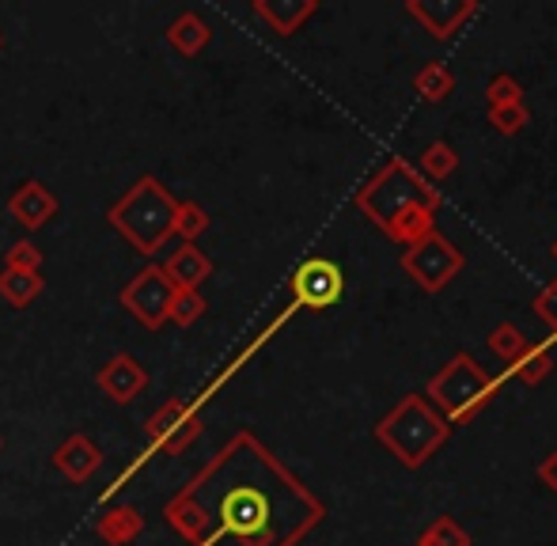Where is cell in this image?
I'll list each match as a JSON object with an SVG mask.
<instances>
[{
	"label": "cell",
	"instance_id": "1",
	"mask_svg": "<svg viewBox=\"0 0 557 546\" xmlns=\"http://www.w3.org/2000/svg\"><path fill=\"white\" fill-rule=\"evenodd\" d=\"M163 517L190 546H296L323 505L255 433H235L163 505Z\"/></svg>",
	"mask_w": 557,
	"mask_h": 546
},
{
	"label": "cell",
	"instance_id": "2",
	"mask_svg": "<svg viewBox=\"0 0 557 546\" xmlns=\"http://www.w3.org/2000/svg\"><path fill=\"white\" fill-rule=\"evenodd\" d=\"M175 209L178 198L160 183L156 175H140L122 198L107 209V221L125 244L137 255L152 259L163 251L171 236H175Z\"/></svg>",
	"mask_w": 557,
	"mask_h": 546
},
{
	"label": "cell",
	"instance_id": "3",
	"mask_svg": "<svg viewBox=\"0 0 557 546\" xmlns=\"http://www.w3.org/2000/svg\"><path fill=\"white\" fill-rule=\"evenodd\" d=\"M375 436H380L391 451H398L403 463H421V459L447 436V421L433 418L425 402L406 399L387 421H380Z\"/></svg>",
	"mask_w": 557,
	"mask_h": 546
},
{
	"label": "cell",
	"instance_id": "4",
	"mask_svg": "<svg viewBox=\"0 0 557 546\" xmlns=\"http://www.w3.org/2000/svg\"><path fill=\"white\" fill-rule=\"evenodd\" d=\"M357 201H360V209H368V216H372L375 224L391 228V221H395L398 213H406V209H413V206L433 209L436 198L425 183H418V178L406 171V163L395 160L383 175L372 178L368 190H360Z\"/></svg>",
	"mask_w": 557,
	"mask_h": 546
},
{
	"label": "cell",
	"instance_id": "5",
	"mask_svg": "<svg viewBox=\"0 0 557 546\" xmlns=\"http://www.w3.org/2000/svg\"><path fill=\"white\" fill-rule=\"evenodd\" d=\"M429 392L447 410V418H467L470 410H478L493 395V380L470 357H455L441 376L429 384Z\"/></svg>",
	"mask_w": 557,
	"mask_h": 546
},
{
	"label": "cell",
	"instance_id": "6",
	"mask_svg": "<svg viewBox=\"0 0 557 546\" xmlns=\"http://www.w3.org/2000/svg\"><path fill=\"white\" fill-rule=\"evenodd\" d=\"M117 300H122V308L129 311V315L137 319L145 331H160V326L168 323V315H171L175 288H171V281L163 277L160 266H145V270H137L129 281H125L122 293H117Z\"/></svg>",
	"mask_w": 557,
	"mask_h": 546
},
{
	"label": "cell",
	"instance_id": "7",
	"mask_svg": "<svg viewBox=\"0 0 557 546\" xmlns=\"http://www.w3.org/2000/svg\"><path fill=\"white\" fill-rule=\"evenodd\" d=\"M201 429L206 425H201L198 402H186V399H168L145 421L148 444H152L156 451H168V456H183L201 436Z\"/></svg>",
	"mask_w": 557,
	"mask_h": 546
},
{
	"label": "cell",
	"instance_id": "8",
	"mask_svg": "<svg viewBox=\"0 0 557 546\" xmlns=\"http://www.w3.org/2000/svg\"><path fill=\"white\" fill-rule=\"evenodd\" d=\"M288 285H293V296H296L293 308H315V311L331 308V303L342 300V293H345L342 266H337V262H331V259H308V262H300Z\"/></svg>",
	"mask_w": 557,
	"mask_h": 546
},
{
	"label": "cell",
	"instance_id": "9",
	"mask_svg": "<svg viewBox=\"0 0 557 546\" xmlns=\"http://www.w3.org/2000/svg\"><path fill=\"white\" fill-rule=\"evenodd\" d=\"M403 266L413 273V277L421 281L425 288H444L447 281L459 273L462 266V255L455 251L451 244H447L444 236H436V232H429L425 239H418L413 244V251H406Z\"/></svg>",
	"mask_w": 557,
	"mask_h": 546
},
{
	"label": "cell",
	"instance_id": "10",
	"mask_svg": "<svg viewBox=\"0 0 557 546\" xmlns=\"http://www.w3.org/2000/svg\"><path fill=\"white\" fill-rule=\"evenodd\" d=\"M8 213H12V221L20 224V228L38 232L58 216V194L46 183H38V178H27V183L15 186L12 198H8Z\"/></svg>",
	"mask_w": 557,
	"mask_h": 546
},
{
	"label": "cell",
	"instance_id": "11",
	"mask_svg": "<svg viewBox=\"0 0 557 546\" xmlns=\"http://www.w3.org/2000/svg\"><path fill=\"white\" fill-rule=\"evenodd\" d=\"M96 387L107 395L111 402L117 407H125V402H133L140 392L148 387V372L145 364L137 361V357L129 353H114L111 361L103 364V369L96 372Z\"/></svg>",
	"mask_w": 557,
	"mask_h": 546
},
{
	"label": "cell",
	"instance_id": "12",
	"mask_svg": "<svg viewBox=\"0 0 557 546\" xmlns=\"http://www.w3.org/2000/svg\"><path fill=\"white\" fill-rule=\"evenodd\" d=\"M53 467H58V474H65V482L84 486V482L103 467V451H99V444L91 440L88 433H73L58 444V451H53Z\"/></svg>",
	"mask_w": 557,
	"mask_h": 546
},
{
	"label": "cell",
	"instance_id": "13",
	"mask_svg": "<svg viewBox=\"0 0 557 546\" xmlns=\"http://www.w3.org/2000/svg\"><path fill=\"white\" fill-rule=\"evenodd\" d=\"M160 270L171 281V288H194V293H201V285L213 277V262H209V255L198 244H178L160 262Z\"/></svg>",
	"mask_w": 557,
	"mask_h": 546
},
{
	"label": "cell",
	"instance_id": "14",
	"mask_svg": "<svg viewBox=\"0 0 557 546\" xmlns=\"http://www.w3.org/2000/svg\"><path fill=\"white\" fill-rule=\"evenodd\" d=\"M96 535L107 546H133L145 535V517H140V509H133V505H111V509L99 512Z\"/></svg>",
	"mask_w": 557,
	"mask_h": 546
},
{
	"label": "cell",
	"instance_id": "15",
	"mask_svg": "<svg viewBox=\"0 0 557 546\" xmlns=\"http://www.w3.org/2000/svg\"><path fill=\"white\" fill-rule=\"evenodd\" d=\"M255 15L277 35H293L308 15H315V0H255Z\"/></svg>",
	"mask_w": 557,
	"mask_h": 546
},
{
	"label": "cell",
	"instance_id": "16",
	"mask_svg": "<svg viewBox=\"0 0 557 546\" xmlns=\"http://www.w3.org/2000/svg\"><path fill=\"white\" fill-rule=\"evenodd\" d=\"M209 38H213V30H209V23L201 20L198 12L175 15L168 27V46L175 53H183V58H198V53L209 46Z\"/></svg>",
	"mask_w": 557,
	"mask_h": 546
},
{
	"label": "cell",
	"instance_id": "17",
	"mask_svg": "<svg viewBox=\"0 0 557 546\" xmlns=\"http://www.w3.org/2000/svg\"><path fill=\"white\" fill-rule=\"evenodd\" d=\"M46 293L42 273H23V270H0V300L12 308H30L38 296Z\"/></svg>",
	"mask_w": 557,
	"mask_h": 546
},
{
	"label": "cell",
	"instance_id": "18",
	"mask_svg": "<svg viewBox=\"0 0 557 546\" xmlns=\"http://www.w3.org/2000/svg\"><path fill=\"white\" fill-rule=\"evenodd\" d=\"M429 228H433V209L413 206V209H406V213H398L387 232L395 239H406V244H418V239L429 236Z\"/></svg>",
	"mask_w": 557,
	"mask_h": 546
},
{
	"label": "cell",
	"instance_id": "19",
	"mask_svg": "<svg viewBox=\"0 0 557 546\" xmlns=\"http://www.w3.org/2000/svg\"><path fill=\"white\" fill-rule=\"evenodd\" d=\"M206 296L201 293H194V288H175V300H171V315H168V323H175V326H194L201 315H206Z\"/></svg>",
	"mask_w": 557,
	"mask_h": 546
},
{
	"label": "cell",
	"instance_id": "20",
	"mask_svg": "<svg viewBox=\"0 0 557 546\" xmlns=\"http://www.w3.org/2000/svg\"><path fill=\"white\" fill-rule=\"evenodd\" d=\"M209 228V213L198 206V201H178L175 209V236L183 239V244H194V239L201 236V232Z\"/></svg>",
	"mask_w": 557,
	"mask_h": 546
},
{
	"label": "cell",
	"instance_id": "21",
	"mask_svg": "<svg viewBox=\"0 0 557 546\" xmlns=\"http://www.w3.org/2000/svg\"><path fill=\"white\" fill-rule=\"evenodd\" d=\"M4 270H23V273H38L42 270V251H38L30 239H15L4 255Z\"/></svg>",
	"mask_w": 557,
	"mask_h": 546
},
{
	"label": "cell",
	"instance_id": "22",
	"mask_svg": "<svg viewBox=\"0 0 557 546\" xmlns=\"http://www.w3.org/2000/svg\"><path fill=\"white\" fill-rule=\"evenodd\" d=\"M451 84L455 80H451V73H447L444 65H425L418 73V91L425 99H433V103H436V99H444L447 91H451Z\"/></svg>",
	"mask_w": 557,
	"mask_h": 546
},
{
	"label": "cell",
	"instance_id": "23",
	"mask_svg": "<svg viewBox=\"0 0 557 546\" xmlns=\"http://www.w3.org/2000/svg\"><path fill=\"white\" fill-rule=\"evenodd\" d=\"M418 546H467V532H462V528L455 524V520L441 517L433 528H429L425 535H421Z\"/></svg>",
	"mask_w": 557,
	"mask_h": 546
},
{
	"label": "cell",
	"instance_id": "24",
	"mask_svg": "<svg viewBox=\"0 0 557 546\" xmlns=\"http://www.w3.org/2000/svg\"><path fill=\"white\" fill-rule=\"evenodd\" d=\"M512 372H520L523 380H543L546 372H550V353H546V346H535V349H523L520 357H516Z\"/></svg>",
	"mask_w": 557,
	"mask_h": 546
},
{
	"label": "cell",
	"instance_id": "25",
	"mask_svg": "<svg viewBox=\"0 0 557 546\" xmlns=\"http://www.w3.org/2000/svg\"><path fill=\"white\" fill-rule=\"evenodd\" d=\"M490 346H493V353H500L505 361H516V357L528 349V342H523V334L516 331V326H500V331L490 338Z\"/></svg>",
	"mask_w": 557,
	"mask_h": 546
},
{
	"label": "cell",
	"instance_id": "26",
	"mask_svg": "<svg viewBox=\"0 0 557 546\" xmlns=\"http://www.w3.org/2000/svg\"><path fill=\"white\" fill-rule=\"evenodd\" d=\"M421 167L429 171V178H444L455 171V152L447 145H433L425 156H421Z\"/></svg>",
	"mask_w": 557,
	"mask_h": 546
},
{
	"label": "cell",
	"instance_id": "27",
	"mask_svg": "<svg viewBox=\"0 0 557 546\" xmlns=\"http://www.w3.org/2000/svg\"><path fill=\"white\" fill-rule=\"evenodd\" d=\"M490 119H493V126H497L500 134H516V129H523V122H528V111H523V103L490 107Z\"/></svg>",
	"mask_w": 557,
	"mask_h": 546
},
{
	"label": "cell",
	"instance_id": "28",
	"mask_svg": "<svg viewBox=\"0 0 557 546\" xmlns=\"http://www.w3.org/2000/svg\"><path fill=\"white\" fill-rule=\"evenodd\" d=\"M512 103H520V84L512 76H497L490 84V107H512Z\"/></svg>",
	"mask_w": 557,
	"mask_h": 546
},
{
	"label": "cell",
	"instance_id": "29",
	"mask_svg": "<svg viewBox=\"0 0 557 546\" xmlns=\"http://www.w3.org/2000/svg\"><path fill=\"white\" fill-rule=\"evenodd\" d=\"M539 479H543V482H546V486H550V489H557V451H554L550 459H546L543 467H539Z\"/></svg>",
	"mask_w": 557,
	"mask_h": 546
},
{
	"label": "cell",
	"instance_id": "30",
	"mask_svg": "<svg viewBox=\"0 0 557 546\" xmlns=\"http://www.w3.org/2000/svg\"><path fill=\"white\" fill-rule=\"evenodd\" d=\"M0 46H4V35H0Z\"/></svg>",
	"mask_w": 557,
	"mask_h": 546
},
{
	"label": "cell",
	"instance_id": "31",
	"mask_svg": "<svg viewBox=\"0 0 557 546\" xmlns=\"http://www.w3.org/2000/svg\"><path fill=\"white\" fill-rule=\"evenodd\" d=\"M0 448H4V440H0Z\"/></svg>",
	"mask_w": 557,
	"mask_h": 546
}]
</instances>
